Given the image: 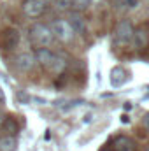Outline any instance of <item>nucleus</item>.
Segmentation results:
<instances>
[{"mask_svg": "<svg viewBox=\"0 0 149 151\" xmlns=\"http://www.w3.org/2000/svg\"><path fill=\"white\" fill-rule=\"evenodd\" d=\"M19 40H21V34H19V30L14 28V27H7V28L0 34V44H2V47H4L5 51L16 49L18 44H19Z\"/></svg>", "mask_w": 149, "mask_h": 151, "instance_id": "obj_4", "label": "nucleus"}, {"mask_svg": "<svg viewBox=\"0 0 149 151\" xmlns=\"http://www.w3.org/2000/svg\"><path fill=\"white\" fill-rule=\"evenodd\" d=\"M54 9L58 12H67L72 9V0H54Z\"/></svg>", "mask_w": 149, "mask_h": 151, "instance_id": "obj_15", "label": "nucleus"}, {"mask_svg": "<svg viewBox=\"0 0 149 151\" xmlns=\"http://www.w3.org/2000/svg\"><path fill=\"white\" fill-rule=\"evenodd\" d=\"M100 151H111V150L109 148H104V150H100Z\"/></svg>", "mask_w": 149, "mask_h": 151, "instance_id": "obj_22", "label": "nucleus"}, {"mask_svg": "<svg viewBox=\"0 0 149 151\" xmlns=\"http://www.w3.org/2000/svg\"><path fill=\"white\" fill-rule=\"evenodd\" d=\"M133 32H135L133 23L130 19H121L114 28V39L117 44H128L133 39Z\"/></svg>", "mask_w": 149, "mask_h": 151, "instance_id": "obj_3", "label": "nucleus"}, {"mask_svg": "<svg viewBox=\"0 0 149 151\" xmlns=\"http://www.w3.org/2000/svg\"><path fill=\"white\" fill-rule=\"evenodd\" d=\"M90 4H91L90 0H72V9L74 12H82L90 7Z\"/></svg>", "mask_w": 149, "mask_h": 151, "instance_id": "obj_16", "label": "nucleus"}, {"mask_svg": "<svg viewBox=\"0 0 149 151\" xmlns=\"http://www.w3.org/2000/svg\"><path fill=\"white\" fill-rule=\"evenodd\" d=\"M126 79H128V72H126L123 67H114L111 70V84L114 88L123 86V84L126 83Z\"/></svg>", "mask_w": 149, "mask_h": 151, "instance_id": "obj_10", "label": "nucleus"}, {"mask_svg": "<svg viewBox=\"0 0 149 151\" xmlns=\"http://www.w3.org/2000/svg\"><path fill=\"white\" fill-rule=\"evenodd\" d=\"M0 128L5 132V135H12V137H14V134L18 132V123H16V119H12V118H5Z\"/></svg>", "mask_w": 149, "mask_h": 151, "instance_id": "obj_13", "label": "nucleus"}, {"mask_svg": "<svg viewBox=\"0 0 149 151\" xmlns=\"http://www.w3.org/2000/svg\"><path fill=\"white\" fill-rule=\"evenodd\" d=\"M121 121H123V123H126V121H130V118H128V116H123V118H121Z\"/></svg>", "mask_w": 149, "mask_h": 151, "instance_id": "obj_18", "label": "nucleus"}, {"mask_svg": "<svg viewBox=\"0 0 149 151\" xmlns=\"http://www.w3.org/2000/svg\"><path fill=\"white\" fill-rule=\"evenodd\" d=\"M18 141L12 135H2L0 137V151H16Z\"/></svg>", "mask_w": 149, "mask_h": 151, "instance_id": "obj_12", "label": "nucleus"}, {"mask_svg": "<svg viewBox=\"0 0 149 151\" xmlns=\"http://www.w3.org/2000/svg\"><path fill=\"white\" fill-rule=\"evenodd\" d=\"M21 7H23V12H25L28 18H39V16L46 11L47 4H44L42 0H23Z\"/></svg>", "mask_w": 149, "mask_h": 151, "instance_id": "obj_7", "label": "nucleus"}, {"mask_svg": "<svg viewBox=\"0 0 149 151\" xmlns=\"http://www.w3.org/2000/svg\"><path fill=\"white\" fill-rule=\"evenodd\" d=\"M42 2H44V4H49V2H51V0H42Z\"/></svg>", "mask_w": 149, "mask_h": 151, "instance_id": "obj_21", "label": "nucleus"}, {"mask_svg": "<svg viewBox=\"0 0 149 151\" xmlns=\"http://www.w3.org/2000/svg\"><path fill=\"white\" fill-rule=\"evenodd\" d=\"M132 42H133V46H135L137 49H144V47H148V44H149L148 32H146L144 28H137V30L133 32V39H132Z\"/></svg>", "mask_w": 149, "mask_h": 151, "instance_id": "obj_11", "label": "nucleus"}, {"mask_svg": "<svg viewBox=\"0 0 149 151\" xmlns=\"http://www.w3.org/2000/svg\"><path fill=\"white\" fill-rule=\"evenodd\" d=\"M137 144L132 137L128 135H117L112 142V150L111 151H135Z\"/></svg>", "mask_w": 149, "mask_h": 151, "instance_id": "obj_8", "label": "nucleus"}, {"mask_svg": "<svg viewBox=\"0 0 149 151\" xmlns=\"http://www.w3.org/2000/svg\"><path fill=\"white\" fill-rule=\"evenodd\" d=\"M35 56H34V53H28V51H25V53H19V55H16V58H14V65H16V69L18 70H21V72H30L34 67H35Z\"/></svg>", "mask_w": 149, "mask_h": 151, "instance_id": "obj_5", "label": "nucleus"}, {"mask_svg": "<svg viewBox=\"0 0 149 151\" xmlns=\"http://www.w3.org/2000/svg\"><path fill=\"white\" fill-rule=\"evenodd\" d=\"M34 56H35V62H37L39 65H42L44 69L49 70L51 65H53V62H54V58H56V53L51 51L49 47H37L34 51Z\"/></svg>", "mask_w": 149, "mask_h": 151, "instance_id": "obj_6", "label": "nucleus"}, {"mask_svg": "<svg viewBox=\"0 0 149 151\" xmlns=\"http://www.w3.org/2000/svg\"><path fill=\"white\" fill-rule=\"evenodd\" d=\"M4 102V93H2V90H0V104Z\"/></svg>", "mask_w": 149, "mask_h": 151, "instance_id": "obj_20", "label": "nucleus"}, {"mask_svg": "<svg viewBox=\"0 0 149 151\" xmlns=\"http://www.w3.org/2000/svg\"><path fill=\"white\" fill-rule=\"evenodd\" d=\"M69 25L72 27L74 34H81V35H86V19L82 18L81 12H72L70 18L67 19Z\"/></svg>", "mask_w": 149, "mask_h": 151, "instance_id": "obj_9", "label": "nucleus"}, {"mask_svg": "<svg viewBox=\"0 0 149 151\" xmlns=\"http://www.w3.org/2000/svg\"><path fill=\"white\" fill-rule=\"evenodd\" d=\"M90 2H97V0H90Z\"/></svg>", "mask_w": 149, "mask_h": 151, "instance_id": "obj_24", "label": "nucleus"}, {"mask_svg": "<svg viewBox=\"0 0 149 151\" xmlns=\"http://www.w3.org/2000/svg\"><path fill=\"white\" fill-rule=\"evenodd\" d=\"M49 30H51L53 37L58 39V40H60V42H63V44L72 42L74 37H75L74 30H72V27L69 25V21H67V19H62V18L53 19V21H51V25H49Z\"/></svg>", "mask_w": 149, "mask_h": 151, "instance_id": "obj_2", "label": "nucleus"}, {"mask_svg": "<svg viewBox=\"0 0 149 151\" xmlns=\"http://www.w3.org/2000/svg\"><path fill=\"white\" fill-rule=\"evenodd\" d=\"M142 128H144L146 132H149V113H146L144 118H142Z\"/></svg>", "mask_w": 149, "mask_h": 151, "instance_id": "obj_17", "label": "nucleus"}, {"mask_svg": "<svg viewBox=\"0 0 149 151\" xmlns=\"http://www.w3.org/2000/svg\"><path fill=\"white\" fill-rule=\"evenodd\" d=\"M146 151H149V146H148V148H146Z\"/></svg>", "mask_w": 149, "mask_h": 151, "instance_id": "obj_23", "label": "nucleus"}, {"mask_svg": "<svg viewBox=\"0 0 149 151\" xmlns=\"http://www.w3.org/2000/svg\"><path fill=\"white\" fill-rule=\"evenodd\" d=\"M28 37L30 40L39 46V47H47V46H51L53 44V34H51V30H49V25H44V23H34V25H30V28H28Z\"/></svg>", "mask_w": 149, "mask_h": 151, "instance_id": "obj_1", "label": "nucleus"}, {"mask_svg": "<svg viewBox=\"0 0 149 151\" xmlns=\"http://www.w3.org/2000/svg\"><path fill=\"white\" fill-rule=\"evenodd\" d=\"M4 119H5V118H4V114H2V111H0V127H2V123H4Z\"/></svg>", "mask_w": 149, "mask_h": 151, "instance_id": "obj_19", "label": "nucleus"}, {"mask_svg": "<svg viewBox=\"0 0 149 151\" xmlns=\"http://www.w3.org/2000/svg\"><path fill=\"white\" fill-rule=\"evenodd\" d=\"M67 69V62L62 58V56H58L56 55V58H54V62H53V65H51V72L53 74H63V70Z\"/></svg>", "mask_w": 149, "mask_h": 151, "instance_id": "obj_14", "label": "nucleus"}]
</instances>
